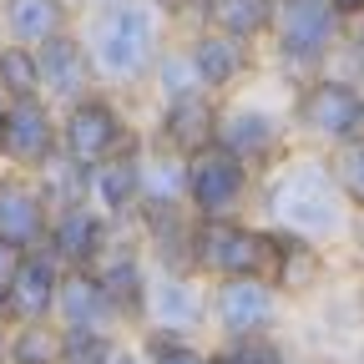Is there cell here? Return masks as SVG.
<instances>
[{"instance_id": "obj_38", "label": "cell", "mask_w": 364, "mask_h": 364, "mask_svg": "<svg viewBox=\"0 0 364 364\" xmlns=\"http://www.w3.org/2000/svg\"><path fill=\"white\" fill-rule=\"evenodd\" d=\"M6 112H11V102H6V97H0V132H6Z\"/></svg>"}, {"instance_id": "obj_31", "label": "cell", "mask_w": 364, "mask_h": 364, "mask_svg": "<svg viewBox=\"0 0 364 364\" xmlns=\"http://www.w3.org/2000/svg\"><path fill=\"white\" fill-rule=\"evenodd\" d=\"M238 354V364H299L294 349L279 339V334H258V339H243V344H228Z\"/></svg>"}, {"instance_id": "obj_13", "label": "cell", "mask_w": 364, "mask_h": 364, "mask_svg": "<svg viewBox=\"0 0 364 364\" xmlns=\"http://www.w3.org/2000/svg\"><path fill=\"white\" fill-rule=\"evenodd\" d=\"M51 318L66 334H81V339H117V324H122L117 304L107 299V289L97 284V273H91V268H66L61 273L56 314Z\"/></svg>"}, {"instance_id": "obj_28", "label": "cell", "mask_w": 364, "mask_h": 364, "mask_svg": "<svg viewBox=\"0 0 364 364\" xmlns=\"http://www.w3.org/2000/svg\"><path fill=\"white\" fill-rule=\"evenodd\" d=\"M0 97L6 102H31L41 97V66L31 46H0Z\"/></svg>"}, {"instance_id": "obj_6", "label": "cell", "mask_w": 364, "mask_h": 364, "mask_svg": "<svg viewBox=\"0 0 364 364\" xmlns=\"http://www.w3.org/2000/svg\"><path fill=\"white\" fill-rule=\"evenodd\" d=\"M253 198H258V172L248 162H238L233 152L208 147V152L188 157V213L198 223L243 218Z\"/></svg>"}, {"instance_id": "obj_24", "label": "cell", "mask_w": 364, "mask_h": 364, "mask_svg": "<svg viewBox=\"0 0 364 364\" xmlns=\"http://www.w3.org/2000/svg\"><path fill=\"white\" fill-rule=\"evenodd\" d=\"M6 31L16 46H46L66 31V0H6Z\"/></svg>"}, {"instance_id": "obj_40", "label": "cell", "mask_w": 364, "mask_h": 364, "mask_svg": "<svg viewBox=\"0 0 364 364\" xmlns=\"http://www.w3.org/2000/svg\"><path fill=\"white\" fill-rule=\"evenodd\" d=\"M359 71H364V36H359Z\"/></svg>"}, {"instance_id": "obj_10", "label": "cell", "mask_w": 364, "mask_h": 364, "mask_svg": "<svg viewBox=\"0 0 364 364\" xmlns=\"http://www.w3.org/2000/svg\"><path fill=\"white\" fill-rule=\"evenodd\" d=\"M142 324L147 334H182L198 339V329L208 324V289L198 273H147V304H142Z\"/></svg>"}, {"instance_id": "obj_26", "label": "cell", "mask_w": 364, "mask_h": 364, "mask_svg": "<svg viewBox=\"0 0 364 364\" xmlns=\"http://www.w3.org/2000/svg\"><path fill=\"white\" fill-rule=\"evenodd\" d=\"M6 359L11 364H61L66 359V329L56 318H41V324H16L6 334Z\"/></svg>"}, {"instance_id": "obj_14", "label": "cell", "mask_w": 364, "mask_h": 364, "mask_svg": "<svg viewBox=\"0 0 364 364\" xmlns=\"http://www.w3.org/2000/svg\"><path fill=\"white\" fill-rule=\"evenodd\" d=\"M218 112H223V102L208 97V91H188V97L162 102L157 142L177 157H198V152L218 147Z\"/></svg>"}, {"instance_id": "obj_35", "label": "cell", "mask_w": 364, "mask_h": 364, "mask_svg": "<svg viewBox=\"0 0 364 364\" xmlns=\"http://www.w3.org/2000/svg\"><path fill=\"white\" fill-rule=\"evenodd\" d=\"M334 11H339L344 21H354V16H364V0H334Z\"/></svg>"}, {"instance_id": "obj_22", "label": "cell", "mask_w": 364, "mask_h": 364, "mask_svg": "<svg viewBox=\"0 0 364 364\" xmlns=\"http://www.w3.org/2000/svg\"><path fill=\"white\" fill-rule=\"evenodd\" d=\"M273 16H279V0H208L203 21L218 36H233V41H258L273 36Z\"/></svg>"}, {"instance_id": "obj_36", "label": "cell", "mask_w": 364, "mask_h": 364, "mask_svg": "<svg viewBox=\"0 0 364 364\" xmlns=\"http://www.w3.org/2000/svg\"><path fill=\"white\" fill-rule=\"evenodd\" d=\"M208 364H238V354L223 344V349H208Z\"/></svg>"}, {"instance_id": "obj_4", "label": "cell", "mask_w": 364, "mask_h": 364, "mask_svg": "<svg viewBox=\"0 0 364 364\" xmlns=\"http://www.w3.org/2000/svg\"><path fill=\"white\" fill-rule=\"evenodd\" d=\"M294 136H309L318 147H339L364 132V86L354 76H309L294 86L289 102Z\"/></svg>"}, {"instance_id": "obj_5", "label": "cell", "mask_w": 364, "mask_h": 364, "mask_svg": "<svg viewBox=\"0 0 364 364\" xmlns=\"http://www.w3.org/2000/svg\"><path fill=\"white\" fill-rule=\"evenodd\" d=\"M344 36V16L334 11V0H279V16H273V51H279L284 71L299 81L318 76L334 56V46Z\"/></svg>"}, {"instance_id": "obj_8", "label": "cell", "mask_w": 364, "mask_h": 364, "mask_svg": "<svg viewBox=\"0 0 364 364\" xmlns=\"http://www.w3.org/2000/svg\"><path fill=\"white\" fill-rule=\"evenodd\" d=\"M289 142H294L289 112H273L263 102H228L218 112V147L248 162L258 177L289 157Z\"/></svg>"}, {"instance_id": "obj_19", "label": "cell", "mask_w": 364, "mask_h": 364, "mask_svg": "<svg viewBox=\"0 0 364 364\" xmlns=\"http://www.w3.org/2000/svg\"><path fill=\"white\" fill-rule=\"evenodd\" d=\"M112 243V218H102L91 203L56 213L51 218V238H46V253H51L61 268H97V258Z\"/></svg>"}, {"instance_id": "obj_18", "label": "cell", "mask_w": 364, "mask_h": 364, "mask_svg": "<svg viewBox=\"0 0 364 364\" xmlns=\"http://www.w3.org/2000/svg\"><path fill=\"white\" fill-rule=\"evenodd\" d=\"M97 284L107 289V299L117 304V314L122 318H142V304H147V273H152V263H147V248H142V238H112L107 243V253L97 258Z\"/></svg>"}, {"instance_id": "obj_3", "label": "cell", "mask_w": 364, "mask_h": 364, "mask_svg": "<svg viewBox=\"0 0 364 364\" xmlns=\"http://www.w3.org/2000/svg\"><path fill=\"white\" fill-rule=\"evenodd\" d=\"M193 273L218 279H268L273 273V228L248 218H213L193 233Z\"/></svg>"}, {"instance_id": "obj_27", "label": "cell", "mask_w": 364, "mask_h": 364, "mask_svg": "<svg viewBox=\"0 0 364 364\" xmlns=\"http://www.w3.org/2000/svg\"><path fill=\"white\" fill-rule=\"evenodd\" d=\"M324 162L334 172V188L349 203V213H364V132L349 136V142H339V147H329Z\"/></svg>"}, {"instance_id": "obj_15", "label": "cell", "mask_w": 364, "mask_h": 364, "mask_svg": "<svg viewBox=\"0 0 364 364\" xmlns=\"http://www.w3.org/2000/svg\"><path fill=\"white\" fill-rule=\"evenodd\" d=\"M36 66H41V97H51L61 107L91 97V76H97V66H91V51L86 41L61 31L56 41L36 46Z\"/></svg>"}, {"instance_id": "obj_12", "label": "cell", "mask_w": 364, "mask_h": 364, "mask_svg": "<svg viewBox=\"0 0 364 364\" xmlns=\"http://www.w3.org/2000/svg\"><path fill=\"white\" fill-rule=\"evenodd\" d=\"M51 238V208L31 172H0V243L16 253H41Z\"/></svg>"}, {"instance_id": "obj_42", "label": "cell", "mask_w": 364, "mask_h": 364, "mask_svg": "<svg viewBox=\"0 0 364 364\" xmlns=\"http://www.w3.org/2000/svg\"><path fill=\"white\" fill-rule=\"evenodd\" d=\"M354 364H364V344H359V354H354Z\"/></svg>"}, {"instance_id": "obj_9", "label": "cell", "mask_w": 364, "mask_h": 364, "mask_svg": "<svg viewBox=\"0 0 364 364\" xmlns=\"http://www.w3.org/2000/svg\"><path fill=\"white\" fill-rule=\"evenodd\" d=\"M132 142H136V132L127 127V117H122V107L112 97H97V91H91V97H81V102H71L61 112V152L71 162H81L86 172L102 167L107 157H117Z\"/></svg>"}, {"instance_id": "obj_1", "label": "cell", "mask_w": 364, "mask_h": 364, "mask_svg": "<svg viewBox=\"0 0 364 364\" xmlns=\"http://www.w3.org/2000/svg\"><path fill=\"white\" fill-rule=\"evenodd\" d=\"M258 208L268 228H284V233H299L318 248L349 243V203L334 188V172L324 157H299L289 152L279 167H268L258 177Z\"/></svg>"}, {"instance_id": "obj_41", "label": "cell", "mask_w": 364, "mask_h": 364, "mask_svg": "<svg viewBox=\"0 0 364 364\" xmlns=\"http://www.w3.org/2000/svg\"><path fill=\"white\" fill-rule=\"evenodd\" d=\"M0 359H6V329H0Z\"/></svg>"}, {"instance_id": "obj_7", "label": "cell", "mask_w": 364, "mask_h": 364, "mask_svg": "<svg viewBox=\"0 0 364 364\" xmlns=\"http://www.w3.org/2000/svg\"><path fill=\"white\" fill-rule=\"evenodd\" d=\"M208 324L223 334V344L279 334L284 299L268 279H218V284H208Z\"/></svg>"}, {"instance_id": "obj_34", "label": "cell", "mask_w": 364, "mask_h": 364, "mask_svg": "<svg viewBox=\"0 0 364 364\" xmlns=\"http://www.w3.org/2000/svg\"><path fill=\"white\" fill-rule=\"evenodd\" d=\"M349 243H354V253L364 263V213H354V223H349Z\"/></svg>"}, {"instance_id": "obj_20", "label": "cell", "mask_w": 364, "mask_h": 364, "mask_svg": "<svg viewBox=\"0 0 364 364\" xmlns=\"http://www.w3.org/2000/svg\"><path fill=\"white\" fill-rule=\"evenodd\" d=\"M86 203L112 223H122L142 208V136L132 147H122L117 157H107L102 167H91V198Z\"/></svg>"}, {"instance_id": "obj_33", "label": "cell", "mask_w": 364, "mask_h": 364, "mask_svg": "<svg viewBox=\"0 0 364 364\" xmlns=\"http://www.w3.org/2000/svg\"><path fill=\"white\" fill-rule=\"evenodd\" d=\"M16 263H21V253H16V248H6V243H0V284H6V279H11V273H16Z\"/></svg>"}, {"instance_id": "obj_16", "label": "cell", "mask_w": 364, "mask_h": 364, "mask_svg": "<svg viewBox=\"0 0 364 364\" xmlns=\"http://www.w3.org/2000/svg\"><path fill=\"white\" fill-rule=\"evenodd\" d=\"M61 263L51 253H21L16 273L6 279V304H11V329L16 324H41L56 314V289H61Z\"/></svg>"}, {"instance_id": "obj_39", "label": "cell", "mask_w": 364, "mask_h": 364, "mask_svg": "<svg viewBox=\"0 0 364 364\" xmlns=\"http://www.w3.org/2000/svg\"><path fill=\"white\" fill-rule=\"evenodd\" d=\"M157 6H167V11H177V6H182V0H157Z\"/></svg>"}, {"instance_id": "obj_25", "label": "cell", "mask_w": 364, "mask_h": 364, "mask_svg": "<svg viewBox=\"0 0 364 364\" xmlns=\"http://www.w3.org/2000/svg\"><path fill=\"white\" fill-rule=\"evenodd\" d=\"M31 177H36V188H41L46 208H51V218H56V213L81 208V203L91 198V172H86L81 162H71L66 152H56L51 162H46V167H36Z\"/></svg>"}, {"instance_id": "obj_2", "label": "cell", "mask_w": 364, "mask_h": 364, "mask_svg": "<svg viewBox=\"0 0 364 364\" xmlns=\"http://www.w3.org/2000/svg\"><path fill=\"white\" fill-rule=\"evenodd\" d=\"M86 51L97 76H107L112 86H136L142 76H152L157 66V21L152 6L136 0H107L86 31Z\"/></svg>"}, {"instance_id": "obj_23", "label": "cell", "mask_w": 364, "mask_h": 364, "mask_svg": "<svg viewBox=\"0 0 364 364\" xmlns=\"http://www.w3.org/2000/svg\"><path fill=\"white\" fill-rule=\"evenodd\" d=\"M142 208H188V157L142 152Z\"/></svg>"}, {"instance_id": "obj_11", "label": "cell", "mask_w": 364, "mask_h": 364, "mask_svg": "<svg viewBox=\"0 0 364 364\" xmlns=\"http://www.w3.org/2000/svg\"><path fill=\"white\" fill-rule=\"evenodd\" d=\"M61 152V122L46 107V97L11 102L6 132H0V162H11L16 172H36Z\"/></svg>"}, {"instance_id": "obj_17", "label": "cell", "mask_w": 364, "mask_h": 364, "mask_svg": "<svg viewBox=\"0 0 364 364\" xmlns=\"http://www.w3.org/2000/svg\"><path fill=\"white\" fill-rule=\"evenodd\" d=\"M268 284L279 289V299H314L329 284V248L273 228V273H268Z\"/></svg>"}, {"instance_id": "obj_30", "label": "cell", "mask_w": 364, "mask_h": 364, "mask_svg": "<svg viewBox=\"0 0 364 364\" xmlns=\"http://www.w3.org/2000/svg\"><path fill=\"white\" fill-rule=\"evenodd\" d=\"M142 359L147 364H208V349L198 339H182V334H147Z\"/></svg>"}, {"instance_id": "obj_37", "label": "cell", "mask_w": 364, "mask_h": 364, "mask_svg": "<svg viewBox=\"0 0 364 364\" xmlns=\"http://www.w3.org/2000/svg\"><path fill=\"white\" fill-rule=\"evenodd\" d=\"M0 329H11V304H6V284H0Z\"/></svg>"}, {"instance_id": "obj_32", "label": "cell", "mask_w": 364, "mask_h": 364, "mask_svg": "<svg viewBox=\"0 0 364 364\" xmlns=\"http://www.w3.org/2000/svg\"><path fill=\"white\" fill-rule=\"evenodd\" d=\"M97 364H147V359H142V349H132V344L112 339V344L102 349V359H97Z\"/></svg>"}, {"instance_id": "obj_21", "label": "cell", "mask_w": 364, "mask_h": 364, "mask_svg": "<svg viewBox=\"0 0 364 364\" xmlns=\"http://www.w3.org/2000/svg\"><path fill=\"white\" fill-rule=\"evenodd\" d=\"M193 71H198V86L208 97H223V91H233L248 71H253V46L248 41H233V36H218V31H203L193 46Z\"/></svg>"}, {"instance_id": "obj_29", "label": "cell", "mask_w": 364, "mask_h": 364, "mask_svg": "<svg viewBox=\"0 0 364 364\" xmlns=\"http://www.w3.org/2000/svg\"><path fill=\"white\" fill-rule=\"evenodd\" d=\"M152 81H157V91H162V102H172V97H188V91H203L188 51H167V56H157Z\"/></svg>"}]
</instances>
